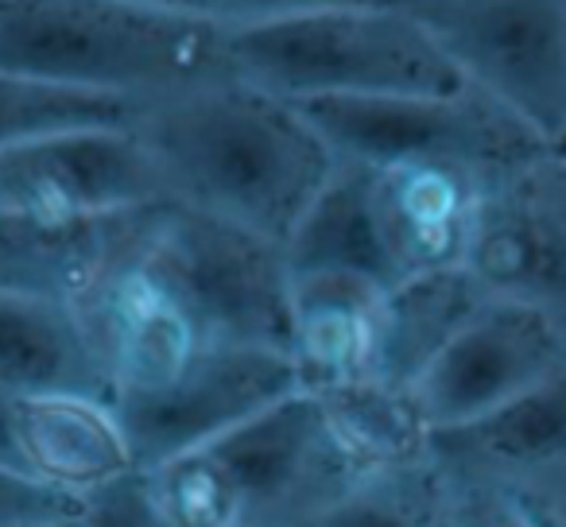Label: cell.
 <instances>
[{
	"label": "cell",
	"mask_w": 566,
	"mask_h": 527,
	"mask_svg": "<svg viewBox=\"0 0 566 527\" xmlns=\"http://www.w3.org/2000/svg\"><path fill=\"white\" fill-rule=\"evenodd\" d=\"M485 287L470 276V268H442L400 280L388 287L380 310L377 380L396 392H411L423 369L454 341V334L470 323L485 303Z\"/></svg>",
	"instance_id": "ac0fdd59"
},
{
	"label": "cell",
	"mask_w": 566,
	"mask_h": 527,
	"mask_svg": "<svg viewBox=\"0 0 566 527\" xmlns=\"http://www.w3.org/2000/svg\"><path fill=\"white\" fill-rule=\"evenodd\" d=\"M164 202L148 151L128 128H74L0 151V213L109 218Z\"/></svg>",
	"instance_id": "8fae6325"
},
{
	"label": "cell",
	"mask_w": 566,
	"mask_h": 527,
	"mask_svg": "<svg viewBox=\"0 0 566 527\" xmlns=\"http://www.w3.org/2000/svg\"><path fill=\"white\" fill-rule=\"evenodd\" d=\"M148 9L179 12V17L210 20L221 28H244L268 17H283V12L318 9V4H346V0H136Z\"/></svg>",
	"instance_id": "cb8c5ba5"
},
{
	"label": "cell",
	"mask_w": 566,
	"mask_h": 527,
	"mask_svg": "<svg viewBox=\"0 0 566 527\" xmlns=\"http://www.w3.org/2000/svg\"><path fill=\"white\" fill-rule=\"evenodd\" d=\"M465 268L485 295L535 307L566 334V151L485 182Z\"/></svg>",
	"instance_id": "9c48e42d"
},
{
	"label": "cell",
	"mask_w": 566,
	"mask_h": 527,
	"mask_svg": "<svg viewBox=\"0 0 566 527\" xmlns=\"http://www.w3.org/2000/svg\"><path fill=\"white\" fill-rule=\"evenodd\" d=\"M151 210L156 202L82 221L0 213V292L78 303L140 241Z\"/></svg>",
	"instance_id": "5bb4252c"
},
{
	"label": "cell",
	"mask_w": 566,
	"mask_h": 527,
	"mask_svg": "<svg viewBox=\"0 0 566 527\" xmlns=\"http://www.w3.org/2000/svg\"><path fill=\"white\" fill-rule=\"evenodd\" d=\"M202 450L226 481L237 527H307L373 477L326 403L303 388Z\"/></svg>",
	"instance_id": "8992f818"
},
{
	"label": "cell",
	"mask_w": 566,
	"mask_h": 527,
	"mask_svg": "<svg viewBox=\"0 0 566 527\" xmlns=\"http://www.w3.org/2000/svg\"><path fill=\"white\" fill-rule=\"evenodd\" d=\"M447 485L431 462L373 473L307 527H439Z\"/></svg>",
	"instance_id": "44dd1931"
},
{
	"label": "cell",
	"mask_w": 566,
	"mask_h": 527,
	"mask_svg": "<svg viewBox=\"0 0 566 527\" xmlns=\"http://www.w3.org/2000/svg\"><path fill=\"white\" fill-rule=\"evenodd\" d=\"M427 462L458 485L566 500V365L489 415L431 431Z\"/></svg>",
	"instance_id": "7c38bea8"
},
{
	"label": "cell",
	"mask_w": 566,
	"mask_h": 527,
	"mask_svg": "<svg viewBox=\"0 0 566 527\" xmlns=\"http://www.w3.org/2000/svg\"><path fill=\"white\" fill-rule=\"evenodd\" d=\"M465 86L566 151V0H403Z\"/></svg>",
	"instance_id": "52a82bcc"
},
{
	"label": "cell",
	"mask_w": 566,
	"mask_h": 527,
	"mask_svg": "<svg viewBox=\"0 0 566 527\" xmlns=\"http://www.w3.org/2000/svg\"><path fill=\"white\" fill-rule=\"evenodd\" d=\"M0 462L12 465V470H20L17 462V439H12V396L0 392ZM24 473V470H20Z\"/></svg>",
	"instance_id": "484cf974"
},
{
	"label": "cell",
	"mask_w": 566,
	"mask_h": 527,
	"mask_svg": "<svg viewBox=\"0 0 566 527\" xmlns=\"http://www.w3.org/2000/svg\"><path fill=\"white\" fill-rule=\"evenodd\" d=\"M66 512H78V500H74V496L55 493V488L40 485V481H32L28 473L0 462V527L66 516Z\"/></svg>",
	"instance_id": "d4e9b609"
},
{
	"label": "cell",
	"mask_w": 566,
	"mask_h": 527,
	"mask_svg": "<svg viewBox=\"0 0 566 527\" xmlns=\"http://www.w3.org/2000/svg\"><path fill=\"white\" fill-rule=\"evenodd\" d=\"M292 276H361L396 287L369 198V167L338 164L283 244Z\"/></svg>",
	"instance_id": "d6986e66"
},
{
	"label": "cell",
	"mask_w": 566,
	"mask_h": 527,
	"mask_svg": "<svg viewBox=\"0 0 566 527\" xmlns=\"http://www.w3.org/2000/svg\"><path fill=\"white\" fill-rule=\"evenodd\" d=\"M17 527H86L78 512H66V516H51V519H32V524H17Z\"/></svg>",
	"instance_id": "4316f807"
},
{
	"label": "cell",
	"mask_w": 566,
	"mask_h": 527,
	"mask_svg": "<svg viewBox=\"0 0 566 527\" xmlns=\"http://www.w3.org/2000/svg\"><path fill=\"white\" fill-rule=\"evenodd\" d=\"M133 133L167 202L280 244L338 171V156L300 105L241 78L144 102Z\"/></svg>",
	"instance_id": "6da1fadb"
},
{
	"label": "cell",
	"mask_w": 566,
	"mask_h": 527,
	"mask_svg": "<svg viewBox=\"0 0 566 527\" xmlns=\"http://www.w3.org/2000/svg\"><path fill=\"white\" fill-rule=\"evenodd\" d=\"M547 504L558 512V519H563V527H566V500H547Z\"/></svg>",
	"instance_id": "83f0119b"
},
{
	"label": "cell",
	"mask_w": 566,
	"mask_h": 527,
	"mask_svg": "<svg viewBox=\"0 0 566 527\" xmlns=\"http://www.w3.org/2000/svg\"><path fill=\"white\" fill-rule=\"evenodd\" d=\"M0 74L156 102L233 78L229 28L136 0H0Z\"/></svg>",
	"instance_id": "7a4b0ae2"
},
{
	"label": "cell",
	"mask_w": 566,
	"mask_h": 527,
	"mask_svg": "<svg viewBox=\"0 0 566 527\" xmlns=\"http://www.w3.org/2000/svg\"><path fill=\"white\" fill-rule=\"evenodd\" d=\"M140 260L206 341L287 354L292 268L280 241L190 205L159 202L144 233Z\"/></svg>",
	"instance_id": "277c9868"
},
{
	"label": "cell",
	"mask_w": 566,
	"mask_h": 527,
	"mask_svg": "<svg viewBox=\"0 0 566 527\" xmlns=\"http://www.w3.org/2000/svg\"><path fill=\"white\" fill-rule=\"evenodd\" d=\"M78 516L86 527H171L148 470H128L90 488L78 496Z\"/></svg>",
	"instance_id": "603a6c76"
},
{
	"label": "cell",
	"mask_w": 566,
	"mask_h": 527,
	"mask_svg": "<svg viewBox=\"0 0 566 527\" xmlns=\"http://www.w3.org/2000/svg\"><path fill=\"white\" fill-rule=\"evenodd\" d=\"M233 78L283 102L458 94L465 78L416 17L396 4L346 0L229 28Z\"/></svg>",
	"instance_id": "3957f363"
},
{
	"label": "cell",
	"mask_w": 566,
	"mask_h": 527,
	"mask_svg": "<svg viewBox=\"0 0 566 527\" xmlns=\"http://www.w3.org/2000/svg\"><path fill=\"white\" fill-rule=\"evenodd\" d=\"M442 485H447V500H442L439 527H563L558 512L535 496L509 493V488L458 485L447 477Z\"/></svg>",
	"instance_id": "7402d4cb"
},
{
	"label": "cell",
	"mask_w": 566,
	"mask_h": 527,
	"mask_svg": "<svg viewBox=\"0 0 566 527\" xmlns=\"http://www.w3.org/2000/svg\"><path fill=\"white\" fill-rule=\"evenodd\" d=\"M12 439L20 470L74 500L140 470L117 411L94 396H12Z\"/></svg>",
	"instance_id": "2e32d148"
},
{
	"label": "cell",
	"mask_w": 566,
	"mask_h": 527,
	"mask_svg": "<svg viewBox=\"0 0 566 527\" xmlns=\"http://www.w3.org/2000/svg\"><path fill=\"white\" fill-rule=\"evenodd\" d=\"M292 392H300V377L283 349L210 341L167 384L109 408L125 426L136 465L156 470L210 446Z\"/></svg>",
	"instance_id": "ba28073f"
},
{
	"label": "cell",
	"mask_w": 566,
	"mask_h": 527,
	"mask_svg": "<svg viewBox=\"0 0 566 527\" xmlns=\"http://www.w3.org/2000/svg\"><path fill=\"white\" fill-rule=\"evenodd\" d=\"M489 179L493 175L454 164L369 167L373 218L396 284L462 268Z\"/></svg>",
	"instance_id": "4fadbf2b"
},
{
	"label": "cell",
	"mask_w": 566,
	"mask_h": 527,
	"mask_svg": "<svg viewBox=\"0 0 566 527\" xmlns=\"http://www.w3.org/2000/svg\"><path fill=\"white\" fill-rule=\"evenodd\" d=\"M144 102L0 74V151L74 128H128Z\"/></svg>",
	"instance_id": "ffe728a7"
},
{
	"label": "cell",
	"mask_w": 566,
	"mask_h": 527,
	"mask_svg": "<svg viewBox=\"0 0 566 527\" xmlns=\"http://www.w3.org/2000/svg\"><path fill=\"white\" fill-rule=\"evenodd\" d=\"M338 164H454L481 175H501L524 159L551 151L504 105L465 86L458 94L403 97H326L303 102Z\"/></svg>",
	"instance_id": "5b68a950"
},
{
	"label": "cell",
	"mask_w": 566,
	"mask_h": 527,
	"mask_svg": "<svg viewBox=\"0 0 566 527\" xmlns=\"http://www.w3.org/2000/svg\"><path fill=\"white\" fill-rule=\"evenodd\" d=\"M563 365L566 334L547 315L489 295L408 396L427 431H447L516 400Z\"/></svg>",
	"instance_id": "30bf717a"
},
{
	"label": "cell",
	"mask_w": 566,
	"mask_h": 527,
	"mask_svg": "<svg viewBox=\"0 0 566 527\" xmlns=\"http://www.w3.org/2000/svg\"><path fill=\"white\" fill-rule=\"evenodd\" d=\"M0 392L109 403L102 361L74 303L0 292Z\"/></svg>",
	"instance_id": "e0dca14e"
},
{
	"label": "cell",
	"mask_w": 566,
	"mask_h": 527,
	"mask_svg": "<svg viewBox=\"0 0 566 527\" xmlns=\"http://www.w3.org/2000/svg\"><path fill=\"white\" fill-rule=\"evenodd\" d=\"M377 4H403V0H377Z\"/></svg>",
	"instance_id": "f1b7e54d"
},
{
	"label": "cell",
	"mask_w": 566,
	"mask_h": 527,
	"mask_svg": "<svg viewBox=\"0 0 566 527\" xmlns=\"http://www.w3.org/2000/svg\"><path fill=\"white\" fill-rule=\"evenodd\" d=\"M388 287L361 276H292L287 357L311 396L377 380L380 310Z\"/></svg>",
	"instance_id": "9a60e30c"
}]
</instances>
